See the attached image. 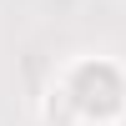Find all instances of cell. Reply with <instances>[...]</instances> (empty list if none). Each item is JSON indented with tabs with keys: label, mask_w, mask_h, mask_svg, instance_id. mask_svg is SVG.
I'll list each match as a JSON object with an SVG mask.
<instances>
[{
	"label": "cell",
	"mask_w": 126,
	"mask_h": 126,
	"mask_svg": "<svg viewBox=\"0 0 126 126\" xmlns=\"http://www.w3.org/2000/svg\"><path fill=\"white\" fill-rule=\"evenodd\" d=\"M76 96H81V106L86 111H116L121 106V81H116V71L111 66H86L76 76Z\"/></svg>",
	"instance_id": "6da1fadb"
}]
</instances>
